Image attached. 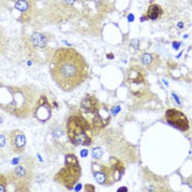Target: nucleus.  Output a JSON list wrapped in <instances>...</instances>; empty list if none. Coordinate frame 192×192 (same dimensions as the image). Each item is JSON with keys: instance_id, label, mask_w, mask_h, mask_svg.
Here are the masks:
<instances>
[{"instance_id": "f257e3e1", "label": "nucleus", "mask_w": 192, "mask_h": 192, "mask_svg": "<svg viewBox=\"0 0 192 192\" xmlns=\"http://www.w3.org/2000/svg\"><path fill=\"white\" fill-rule=\"evenodd\" d=\"M50 68L54 81L66 91L78 86L87 77L85 60L76 50L71 48L58 50L52 58Z\"/></svg>"}, {"instance_id": "f03ea898", "label": "nucleus", "mask_w": 192, "mask_h": 192, "mask_svg": "<svg viewBox=\"0 0 192 192\" xmlns=\"http://www.w3.org/2000/svg\"><path fill=\"white\" fill-rule=\"evenodd\" d=\"M93 97L86 98L81 103V111L84 119L93 128L100 129L106 126L110 121V116L107 111L101 113V109Z\"/></svg>"}, {"instance_id": "7ed1b4c3", "label": "nucleus", "mask_w": 192, "mask_h": 192, "mask_svg": "<svg viewBox=\"0 0 192 192\" xmlns=\"http://www.w3.org/2000/svg\"><path fill=\"white\" fill-rule=\"evenodd\" d=\"M70 121L69 130L72 140L77 145H90L92 141V128L85 119L74 116L71 118Z\"/></svg>"}, {"instance_id": "20e7f679", "label": "nucleus", "mask_w": 192, "mask_h": 192, "mask_svg": "<svg viewBox=\"0 0 192 192\" xmlns=\"http://www.w3.org/2000/svg\"><path fill=\"white\" fill-rule=\"evenodd\" d=\"M167 121L171 126L180 130L185 132L189 128V122L183 113L175 109L167 111L165 114Z\"/></svg>"}, {"instance_id": "39448f33", "label": "nucleus", "mask_w": 192, "mask_h": 192, "mask_svg": "<svg viewBox=\"0 0 192 192\" xmlns=\"http://www.w3.org/2000/svg\"><path fill=\"white\" fill-rule=\"evenodd\" d=\"M11 145L14 151L21 152L23 151L26 145L25 136L23 132L19 130H15L10 134Z\"/></svg>"}, {"instance_id": "423d86ee", "label": "nucleus", "mask_w": 192, "mask_h": 192, "mask_svg": "<svg viewBox=\"0 0 192 192\" xmlns=\"http://www.w3.org/2000/svg\"><path fill=\"white\" fill-rule=\"evenodd\" d=\"M161 12L159 7L156 5L151 6L148 11V16L152 20H155L159 16Z\"/></svg>"}, {"instance_id": "0eeeda50", "label": "nucleus", "mask_w": 192, "mask_h": 192, "mask_svg": "<svg viewBox=\"0 0 192 192\" xmlns=\"http://www.w3.org/2000/svg\"><path fill=\"white\" fill-rule=\"evenodd\" d=\"M15 8L20 11H23L27 10L28 7V3L24 0H20L16 3Z\"/></svg>"}, {"instance_id": "6e6552de", "label": "nucleus", "mask_w": 192, "mask_h": 192, "mask_svg": "<svg viewBox=\"0 0 192 192\" xmlns=\"http://www.w3.org/2000/svg\"><path fill=\"white\" fill-rule=\"evenodd\" d=\"M95 177L99 183L102 184L105 182L106 180V175L103 173L99 171L95 173Z\"/></svg>"}, {"instance_id": "1a4fd4ad", "label": "nucleus", "mask_w": 192, "mask_h": 192, "mask_svg": "<svg viewBox=\"0 0 192 192\" xmlns=\"http://www.w3.org/2000/svg\"><path fill=\"white\" fill-rule=\"evenodd\" d=\"M152 56L149 53H145L143 55L142 61L144 65H148L151 64L152 61Z\"/></svg>"}, {"instance_id": "9d476101", "label": "nucleus", "mask_w": 192, "mask_h": 192, "mask_svg": "<svg viewBox=\"0 0 192 192\" xmlns=\"http://www.w3.org/2000/svg\"><path fill=\"white\" fill-rule=\"evenodd\" d=\"M103 152L100 147H96L92 151V154L94 157L96 158H99L103 154Z\"/></svg>"}, {"instance_id": "9b49d317", "label": "nucleus", "mask_w": 192, "mask_h": 192, "mask_svg": "<svg viewBox=\"0 0 192 192\" xmlns=\"http://www.w3.org/2000/svg\"><path fill=\"white\" fill-rule=\"evenodd\" d=\"M17 171L18 175L21 176H23L25 173V171L24 169L21 167H18Z\"/></svg>"}, {"instance_id": "f8f14e48", "label": "nucleus", "mask_w": 192, "mask_h": 192, "mask_svg": "<svg viewBox=\"0 0 192 192\" xmlns=\"http://www.w3.org/2000/svg\"><path fill=\"white\" fill-rule=\"evenodd\" d=\"M172 45L173 48L177 50H178L180 46H181V43H180L175 41L173 43Z\"/></svg>"}, {"instance_id": "ddd939ff", "label": "nucleus", "mask_w": 192, "mask_h": 192, "mask_svg": "<svg viewBox=\"0 0 192 192\" xmlns=\"http://www.w3.org/2000/svg\"><path fill=\"white\" fill-rule=\"evenodd\" d=\"M172 95L177 104L179 105L181 104V102H180L179 98L178 96L176 94H174V93H172Z\"/></svg>"}, {"instance_id": "4468645a", "label": "nucleus", "mask_w": 192, "mask_h": 192, "mask_svg": "<svg viewBox=\"0 0 192 192\" xmlns=\"http://www.w3.org/2000/svg\"><path fill=\"white\" fill-rule=\"evenodd\" d=\"M120 110V107H119V106L114 107V108H113L112 110V113L114 115H115L117 113L119 112V111Z\"/></svg>"}, {"instance_id": "2eb2a0df", "label": "nucleus", "mask_w": 192, "mask_h": 192, "mask_svg": "<svg viewBox=\"0 0 192 192\" xmlns=\"http://www.w3.org/2000/svg\"><path fill=\"white\" fill-rule=\"evenodd\" d=\"M88 151L87 150H82L81 152V155L82 157H85L88 154Z\"/></svg>"}, {"instance_id": "dca6fc26", "label": "nucleus", "mask_w": 192, "mask_h": 192, "mask_svg": "<svg viewBox=\"0 0 192 192\" xmlns=\"http://www.w3.org/2000/svg\"><path fill=\"white\" fill-rule=\"evenodd\" d=\"M5 144V138L4 136H3L2 135L1 136V147H2L4 146V145Z\"/></svg>"}, {"instance_id": "f3484780", "label": "nucleus", "mask_w": 192, "mask_h": 192, "mask_svg": "<svg viewBox=\"0 0 192 192\" xmlns=\"http://www.w3.org/2000/svg\"><path fill=\"white\" fill-rule=\"evenodd\" d=\"M128 19L129 21H133L134 20V16L133 14H130L128 16Z\"/></svg>"}, {"instance_id": "a211bd4d", "label": "nucleus", "mask_w": 192, "mask_h": 192, "mask_svg": "<svg viewBox=\"0 0 192 192\" xmlns=\"http://www.w3.org/2000/svg\"><path fill=\"white\" fill-rule=\"evenodd\" d=\"M82 185L80 184H78L76 187V191H78L80 190L81 188H82Z\"/></svg>"}, {"instance_id": "6ab92c4d", "label": "nucleus", "mask_w": 192, "mask_h": 192, "mask_svg": "<svg viewBox=\"0 0 192 192\" xmlns=\"http://www.w3.org/2000/svg\"><path fill=\"white\" fill-rule=\"evenodd\" d=\"M75 0H65L67 3L69 4H72L75 2Z\"/></svg>"}, {"instance_id": "aec40b11", "label": "nucleus", "mask_w": 192, "mask_h": 192, "mask_svg": "<svg viewBox=\"0 0 192 192\" xmlns=\"http://www.w3.org/2000/svg\"><path fill=\"white\" fill-rule=\"evenodd\" d=\"M118 191L121 192V191H127V189L126 188V187H122V188H120L119 189V190Z\"/></svg>"}, {"instance_id": "412c9836", "label": "nucleus", "mask_w": 192, "mask_h": 192, "mask_svg": "<svg viewBox=\"0 0 192 192\" xmlns=\"http://www.w3.org/2000/svg\"><path fill=\"white\" fill-rule=\"evenodd\" d=\"M178 27H179L180 28H183V23L181 22L179 23L178 24Z\"/></svg>"}, {"instance_id": "4be33fe9", "label": "nucleus", "mask_w": 192, "mask_h": 192, "mask_svg": "<svg viewBox=\"0 0 192 192\" xmlns=\"http://www.w3.org/2000/svg\"><path fill=\"white\" fill-rule=\"evenodd\" d=\"M163 82H164V84H165V85H166L167 86H168V82H167V81H166L165 80H163Z\"/></svg>"}, {"instance_id": "5701e85b", "label": "nucleus", "mask_w": 192, "mask_h": 192, "mask_svg": "<svg viewBox=\"0 0 192 192\" xmlns=\"http://www.w3.org/2000/svg\"><path fill=\"white\" fill-rule=\"evenodd\" d=\"M17 159L15 158V159H14L13 160V163H14V164H16V163H17Z\"/></svg>"}]
</instances>
